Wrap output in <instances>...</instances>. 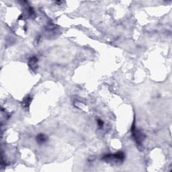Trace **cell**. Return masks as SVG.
<instances>
[{
  "label": "cell",
  "mask_w": 172,
  "mask_h": 172,
  "mask_svg": "<svg viewBox=\"0 0 172 172\" xmlns=\"http://www.w3.org/2000/svg\"><path fill=\"white\" fill-rule=\"evenodd\" d=\"M32 101V98L31 96H26V97L23 99V100L22 102V104L23 108H24L25 110H28L30 105L31 104V102Z\"/></svg>",
  "instance_id": "obj_4"
},
{
  "label": "cell",
  "mask_w": 172,
  "mask_h": 172,
  "mask_svg": "<svg viewBox=\"0 0 172 172\" xmlns=\"http://www.w3.org/2000/svg\"><path fill=\"white\" fill-rule=\"evenodd\" d=\"M36 140H37V142L38 144H44L47 141V136L43 133H40L37 136Z\"/></svg>",
  "instance_id": "obj_5"
},
{
  "label": "cell",
  "mask_w": 172,
  "mask_h": 172,
  "mask_svg": "<svg viewBox=\"0 0 172 172\" xmlns=\"http://www.w3.org/2000/svg\"><path fill=\"white\" fill-rule=\"evenodd\" d=\"M131 132L132 136L133 137V139L135 141L136 144H137L138 147H141L143 146V143L145 139V135L143 134L140 130H138L136 127L135 125V119H134L133 123H132L131 126Z\"/></svg>",
  "instance_id": "obj_2"
},
{
  "label": "cell",
  "mask_w": 172,
  "mask_h": 172,
  "mask_svg": "<svg viewBox=\"0 0 172 172\" xmlns=\"http://www.w3.org/2000/svg\"><path fill=\"white\" fill-rule=\"evenodd\" d=\"M38 62V58L37 57H34V56L32 57L29 59L28 62V67H30V69H31L32 71H36L37 70Z\"/></svg>",
  "instance_id": "obj_3"
},
{
  "label": "cell",
  "mask_w": 172,
  "mask_h": 172,
  "mask_svg": "<svg viewBox=\"0 0 172 172\" xmlns=\"http://www.w3.org/2000/svg\"><path fill=\"white\" fill-rule=\"evenodd\" d=\"M98 126H99V127H103V126H104V122L102 121V120L98 119Z\"/></svg>",
  "instance_id": "obj_6"
},
{
  "label": "cell",
  "mask_w": 172,
  "mask_h": 172,
  "mask_svg": "<svg viewBox=\"0 0 172 172\" xmlns=\"http://www.w3.org/2000/svg\"><path fill=\"white\" fill-rule=\"evenodd\" d=\"M125 158V155L123 152H117L114 154H105L102 157L105 162L113 164H122Z\"/></svg>",
  "instance_id": "obj_1"
}]
</instances>
